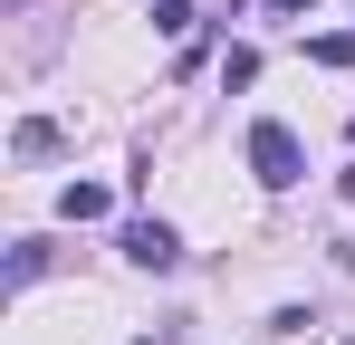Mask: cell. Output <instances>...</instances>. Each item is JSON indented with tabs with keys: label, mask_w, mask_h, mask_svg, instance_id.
Returning a JSON list of instances; mask_svg holds the SVG:
<instances>
[{
	"label": "cell",
	"mask_w": 355,
	"mask_h": 345,
	"mask_svg": "<svg viewBox=\"0 0 355 345\" xmlns=\"http://www.w3.org/2000/svg\"><path fill=\"white\" fill-rule=\"evenodd\" d=\"M269 10H288V19H297V10H317V0H269Z\"/></svg>",
	"instance_id": "52a82bcc"
},
{
	"label": "cell",
	"mask_w": 355,
	"mask_h": 345,
	"mask_svg": "<svg viewBox=\"0 0 355 345\" xmlns=\"http://www.w3.org/2000/svg\"><path fill=\"white\" fill-rule=\"evenodd\" d=\"M39 269H49V240H19V249H10V288H29Z\"/></svg>",
	"instance_id": "5b68a950"
},
{
	"label": "cell",
	"mask_w": 355,
	"mask_h": 345,
	"mask_svg": "<svg viewBox=\"0 0 355 345\" xmlns=\"http://www.w3.org/2000/svg\"><path fill=\"white\" fill-rule=\"evenodd\" d=\"M125 259H135V269H182V240L164 221H135L125 230Z\"/></svg>",
	"instance_id": "7a4b0ae2"
},
{
	"label": "cell",
	"mask_w": 355,
	"mask_h": 345,
	"mask_svg": "<svg viewBox=\"0 0 355 345\" xmlns=\"http://www.w3.org/2000/svg\"><path fill=\"white\" fill-rule=\"evenodd\" d=\"M307 57H317V67H355V29H327V39H317Z\"/></svg>",
	"instance_id": "8992f818"
},
{
	"label": "cell",
	"mask_w": 355,
	"mask_h": 345,
	"mask_svg": "<svg viewBox=\"0 0 355 345\" xmlns=\"http://www.w3.org/2000/svg\"><path fill=\"white\" fill-rule=\"evenodd\" d=\"M58 211H67V221H106V182H67Z\"/></svg>",
	"instance_id": "3957f363"
},
{
	"label": "cell",
	"mask_w": 355,
	"mask_h": 345,
	"mask_svg": "<svg viewBox=\"0 0 355 345\" xmlns=\"http://www.w3.org/2000/svg\"><path fill=\"white\" fill-rule=\"evenodd\" d=\"M10 144H19V154H29V163H39V154H58V115H29V125H19V134H10Z\"/></svg>",
	"instance_id": "277c9868"
},
{
	"label": "cell",
	"mask_w": 355,
	"mask_h": 345,
	"mask_svg": "<svg viewBox=\"0 0 355 345\" xmlns=\"http://www.w3.org/2000/svg\"><path fill=\"white\" fill-rule=\"evenodd\" d=\"M250 172H259L269 192H288L297 172H307V154H297V134H288V125H250Z\"/></svg>",
	"instance_id": "6da1fadb"
}]
</instances>
